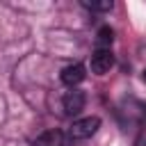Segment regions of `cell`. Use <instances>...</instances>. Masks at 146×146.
<instances>
[{
	"instance_id": "6da1fadb",
	"label": "cell",
	"mask_w": 146,
	"mask_h": 146,
	"mask_svg": "<svg viewBox=\"0 0 146 146\" xmlns=\"http://www.w3.org/2000/svg\"><path fill=\"white\" fill-rule=\"evenodd\" d=\"M98 128H100L98 116H84V119L73 121V125L68 128V137L71 139H89L91 135H96Z\"/></svg>"
},
{
	"instance_id": "7a4b0ae2",
	"label": "cell",
	"mask_w": 146,
	"mask_h": 146,
	"mask_svg": "<svg viewBox=\"0 0 146 146\" xmlns=\"http://www.w3.org/2000/svg\"><path fill=\"white\" fill-rule=\"evenodd\" d=\"M84 103H87L84 91H80V89H75V87H73L71 91H66L64 98H62V107H64V112H66L68 116L80 114V112L84 110Z\"/></svg>"
},
{
	"instance_id": "3957f363",
	"label": "cell",
	"mask_w": 146,
	"mask_h": 146,
	"mask_svg": "<svg viewBox=\"0 0 146 146\" xmlns=\"http://www.w3.org/2000/svg\"><path fill=\"white\" fill-rule=\"evenodd\" d=\"M114 66V55H112V50H94V55H91V71L96 73V75H105L110 68Z\"/></svg>"
},
{
	"instance_id": "277c9868",
	"label": "cell",
	"mask_w": 146,
	"mask_h": 146,
	"mask_svg": "<svg viewBox=\"0 0 146 146\" xmlns=\"http://www.w3.org/2000/svg\"><path fill=\"white\" fill-rule=\"evenodd\" d=\"M62 82L66 84V87H75V84H80L84 78H87V71H84V66L82 64H68L66 68H62Z\"/></svg>"
},
{
	"instance_id": "5b68a950",
	"label": "cell",
	"mask_w": 146,
	"mask_h": 146,
	"mask_svg": "<svg viewBox=\"0 0 146 146\" xmlns=\"http://www.w3.org/2000/svg\"><path fill=\"white\" fill-rule=\"evenodd\" d=\"M34 146H68V139L62 130H48L34 139Z\"/></svg>"
},
{
	"instance_id": "8992f818",
	"label": "cell",
	"mask_w": 146,
	"mask_h": 146,
	"mask_svg": "<svg viewBox=\"0 0 146 146\" xmlns=\"http://www.w3.org/2000/svg\"><path fill=\"white\" fill-rule=\"evenodd\" d=\"M112 41H114V32H112V27H107V25L100 27L98 34H96V48H98V50H110Z\"/></svg>"
},
{
	"instance_id": "52a82bcc",
	"label": "cell",
	"mask_w": 146,
	"mask_h": 146,
	"mask_svg": "<svg viewBox=\"0 0 146 146\" xmlns=\"http://www.w3.org/2000/svg\"><path fill=\"white\" fill-rule=\"evenodd\" d=\"M82 7H87V9H91V11H110L112 7H114V2L112 0H103V2H82Z\"/></svg>"
},
{
	"instance_id": "ba28073f",
	"label": "cell",
	"mask_w": 146,
	"mask_h": 146,
	"mask_svg": "<svg viewBox=\"0 0 146 146\" xmlns=\"http://www.w3.org/2000/svg\"><path fill=\"white\" fill-rule=\"evenodd\" d=\"M144 82H146V68H144Z\"/></svg>"
}]
</instances>
